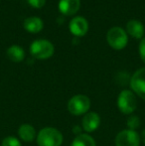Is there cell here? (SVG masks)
Segmentation results:
<instances>
[{
	"instance_id": "14",
	"label": "cell",
	"mask_w": 145,
	"mask_h": 146,
	"mask_svg": "<svg viewBox=\"0 0 145 146\" xmlns=\"http://www.w3.org/2000/svg\"><path fill=\"white\" fill-rule=\"evenodd\" d=\"M6 55L8 59L14 63H20L25 59V51L18 45H12L11 47H9L6 51Z\"/></svg>"
},
{
	"instance_id": "10",
	"label": "cell",
	"mask_w": 145,
	"mask_h": 146,
	"mask_svg": "<svg viewBox=\"0 0 145 146\" xmlns=\"http://www.w3.org/2000/svg\"><path fill=\"white\" fill-rule=\"evenodd\" d=\"M81 8V0H60L59 10L62 14L72 16Z\"/></svg>"
},
{
	"instance_id": "6",
	"label": "cell",
	"mask_w": 145,
	"mask_h": 146,
	"mask_svg": "<svg viewBox=\"0 0 145 146\" xmlns=\"http://www.w3.org/2000/svg\"><path fill=\"white\" fill-rule=\"evenodd\" d=\"M115 146H139L141 139L135 130L123 129L115 136Z\"/></svg>"
},
{
	"instance_id": "4",
	"label": "cell",
	"mask_w": 145,
	"mask_h": 146,
	"mask_svg": "<svg viewBox=\"0 0 145 146\" xmlns=\"http://www.w3.org/2000/svg\"><path fill=\"white\" fill-rule=\"evenodd\" d=\"M54 45L48 40H36L30 46V54L38 60H47L54 55Z\"/></svg>"
},
{
	"instance_id": "8",
	"label": "cell",
	"mask_w": 145,
	"mask_h": 146,
	"mask_svg": "<svg viewBox=\"0 0 145 146\" xmlns=\"http://www.w3.org/2000/svg\"><path fill=\"white\" fill-rule=\"evenodd\" d=\"M69 29H70V32L77 38L83 37L89 31V22L87 21L85 18L77 16L71 20Z\"/></svg>"
},
{
	"instance_id": "15",
	"label": "cell",
	"mask_w": 145,
	"mask_h": 146,
	"mask_svg": "<svg viewBox=\"0 0 145 146\" xmlns=\"http://www.w3.org/2000/svg\"><path fill=\"white\" fill-rule=\"evenodd\" d=\"M71 146H97V143L89 133H81L73 138Z\"/></svg>"
},
{
	"instance_id": "16",
	"label": "cell",
	"mask_w": 145,
	"mask_h": 146,
	"mask_svg": "<svg viewBox=\"0 0 145 146\" xmlns=\"http://www.w3.org/2000/svg\"><path fill=\"white\" fill-rule=\"evenodd\" d=\"M126 125L130 130H135L140 126V118L137 115H130L126 120Z\"/></svg>"
},
{
	"instance_id": "2",
	"label": "cell",
	"mask_w": 145,
	"mask_h": 146,
	"mask_svg": "<svg viewBox=\"0 0 145 146\" xmlns=\"http://www.w3.org/2000/svg\"><path fill=\"white\" fill-rule=\"evenodd\" d=\"M117 108L121 113L130 115L137 108L136 94L130 90H123L117 96Z\"/></svg>"
},
{
	"instance_id": "17",
	"label": "cell",
	"mask_w": 145,
	"mask_h": 146,
	"mask_svg": "<svg viewBox=\"0 0 145 146\" xmlns=\"http://www.w3.org/2000/svg\"><path fill=\"white\" fill-rule=\"evenodd\" d=\"M1 146H22L20 140L13 135H9L2 139Z\"/></svg>"
},
{
	"instance_id": "1",
	"label": "cell",
	"mask_w": 145,
	"mask_h": 146,
	"mask_svg": "<svg viewBox=\"0 0 145 146\" xmlns=\"http://www.w3.org/2000/svg\"><path fill=\"white\" fill-rule=\"evenodd\" d=\"M36 141L38 146H61L64 141V137L59 129L47 126L38 132Z\"/></svg>"
},
{
	"instance_id": "11",
	"label": "cell",
	"mask_w": 145,
	"mask_h": 146,
	"mask_svg": "<svg viewBox=\"0 0 145 146\" xmlns=\"http://www.w3.org/2000/svg\"><path fill=\"white\" fill-rule=\"evenodd\" d=\"M18 136L25 142H32L37 137L35 127L29 123H23L18 128Z\"/></svg>"
},
{
	"instance_id": "13",
	"label": "cell",
	"mask_w": 145,
	"mask_h": 146,
	"mask_svg": "<svg viewBox=\"0 0 145 146\" xmlns=\"http://www.w3.org/2000/svg\"><path fill=\"white\" fill-rule=\"evenodd\" d=\"M23 27L25 28L26 31L32 34L39 33L44 27V24L41 18L39 17H28L24 20Z\"/></svg>"
},
{
	"instance_id": "12",
	"label": "cell",
	"mask_w": 145,
	"mask_h": 146,
	"mask_svg": "<svg viewBox=\"0 0 145 146\" xmlns=\"http://www.w3.org/2000/svg\"><path fill=\"white\" fill-rule=\"evenodd\" d=\"M126 33L135 39H143L145 28L143 24L138 20H130L126 24Z\"/></svg>"
},
{
	"instance_id": "3",
	"label": "cell",
	"mask_w": 145,
	"mask_h": 146,
	"mask_svg": "<svg viewBox=\"0 0 145 146\" xmlns=\"http://www.w3.org/2000/svg\"><path fill=\"white\" fill-rule=\"evenodd\" d=\"M67 108L73 115H85L91 108V100L85 94H75L69 100Z\"/></svg>"
},
{
	"instance_id": "7",
	"label": "cell",
	"mask_w": 145,
	"mask_h": 146,
	"mask_svg": "<svg viewBox=\"0 0 145 146\" xmlns=\"http://www.w3.org/2000/svg\"><path fill=\"white\" fill-rule=\"evenodd\" d=\"M132 92L145 100V68L137 70L130 78L129 82Z\"/></svg>"
},
{
	"instance_id": "18",
	"label": "cell",
	"mask_w": 145,
	"mask_h": 146,
	"mask_svg": "<svg viewBox=\"0 0 145 146\" xmlns=\"http://www.w3.org/2000/svg\"><path fill=\"white\" fill-rule=\"evenodd\" d=\"M28 3L32 6L33 8H37V9H40L46 3V0H27Z\"/></svg>"
},
{
	"instance_id": "20",
	"label": "cell",
	"mask_w": 145,
	"mask_h": 146,
	"mask_svg": "<svg viewBox=\"0 0 145 146\" xmlns=\"http://www.w3.org/2000/svg\"><path fill=\"white\" fill-rule=\"evenodd\" d=\"M140 139H141V141L144 143V145H145V129L144 130H142L141 134H140Z\"/></svg>"
},
{
	"instance_id": "9",
	"label": "cell",
	"mask_w": 145,
	"mask_h": 146,
	"mask_svg": "<svg viewBox=\"0 0 145 146\" xmlns=\"http://www.w3.org/2000/svg\"><path fill=\"white\" fill-rule=\"evenodd\" d=\"M101 125V116L95 111H89L83 115L81 120V128L87 133L95 131Z\"/></svg>"
},
{
	"instance_id": "5",
	"label": "cell",
	"mask_w": 145,
	"mask_h": 146,
	"mask_svg": "<svg viewBox=\"0 0 145 146\" xmlns=\"http://www.w3.org/2000/svg\"><path fill=\"white\" fill-rule=\"evenodd\" d=\"M107 43L114 50H122L128 43L127 33L120 27H112L107 34Z\"/></svg>"
},
{
	"instance_id": "19",
	"label": "cell",
	"mask_w": 145,
	"mask_h": 146,
	"mask_svg": "<svg viewBox=\"0 0 145 146\" xmlns=\"http://www.w3.org/2000/svg\"><path fill=\"white\" fill-rule=\"evenodd\" d=\"M139 55L142 62L145 64V38L141 39L139 44Z\"/></svg>"
}]
</instances>
